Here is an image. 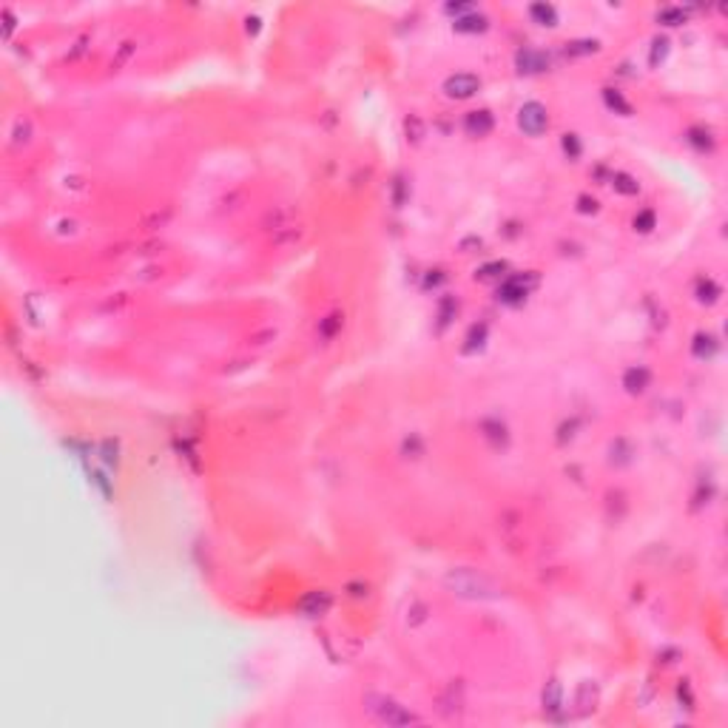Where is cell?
<instances>
[{"label": "cell", "mask_w": 728, "mask_h": 728, "mask_svg": "<svg viewBox=\"0 0 728 728\" xmlns=\"http://www.w3.org/2000/svg\"><path fill=\"white\" fill-rule=\"evenodd\" d=\"M447 583L461 597H495V583L484 575L470 572V569H458V572L447 575Z\"/></svg>", "instance_id": "1"}, {"label": "cell", "mask_w": 728, "mask_h": 728, "mask_svg": "<svg viewBox=\"0 0 728 728\" xmlns=\"http://www.w3.org/2000/svg\"><path fill=\"white\" fill-rule=\"evenodd\" d=\"M518 123H521V128H524L530 137H538V134H544L546 126H549L546 108L541 106V103H527V106L518 111Z\"/></svg>", "instance_id": "2"}, {"label": "cell", "mask_w": 728, "mask_h": 728, "mask_svg": "<svg viewBox=\"0 0 728 728\" xmlns=\"http://www.w3.org/2000/svg\"><path fill=\"white\" fill-rule=\"evenodd\" d=\"M478 89H481V80H478L475 74H453V77L444 83V91H447L450 97H455V100H467V97H472Z\"/></svg>", "instance_id": "3"}, {"label": "cell", "mask_w": 728, "mask_h": 728, "mask_svg": "<svg viewBox=\"0 0 728 728\" xmlns=\"http://www.w3.org/2000/svg\"><path fill=\"white\" fill-rule=\"evenodd\" d=\"M378 703H381V706H370V709H373V714H375L381 723H387V726H407V723L415 720L410 712H404V709L395 706L393 700H384V697H381Z\"/></svg>", "instance_id": "4"}, {"label": "cell", "mask_w": 728, "mask_h": 728, "mask_svg": "<svg viewBox=\"0 0 728 728\" xmlns=\"http://www.w3.org/2000/svg\"><path fill=\"white\" fill-rule=\"evenodd\" d=\"M467 131L475 137H484L492 131V117L487 111H470L467 114Z\"/></svg>", "instance_id": "5"}, {"label": "cell", "mask_w": 728, "mask_h": 728, "mask_svg": "<svg viewBox=\"0 0 728 728\" xmlns=\"http://www.w3.org/2000/svg\"><path fill=\"white\" fill-rule=\"evenodd\" d=\"M527 293H530V288L524 285V279H521V276H512V279L501 288V299H504V302H512V305H515V302H521Z\"/></svg>", "instance_id": "6"}, {"label": "cell", "mask_w": 728, "mask_h": 728, "mask_svg": "<svg viewBox=\"0 0 728 728\" xmlns=\"http://www.w3.org/2000/svg\"><path fill=\"white\" fill-rule=\"evenodd\" d=\"M646 384H649V370H646V367H632V370L626 373V387H629L632 393H643Z\"/></svg>", "instance_id": "7"}, {"label": "cell", "mask_w": 728, "mask_h": 728, "mask_svg": "<svg viewBox=\"0 0 728 728\" xmlns=\"http://www.w3.org/2000/svg\"><path fill=\"white\" fill-rule=\"evenodd\" d=\"M652 219H654V216H652V213H649V211H646V213H643V216H640V219H635V225H643V228H640V231H649V228H652Z\"/></svg>", "instance_id": "8"}]
</instances>
